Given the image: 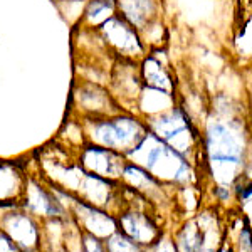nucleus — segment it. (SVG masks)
I'll use <instances>...</instances> for the list:
<instances>
[{"label": "nucleus", "mask_w": 252, "mask_h": 252, "mask_svg": "<svg viewBox=\"0 0 252 252\" xmlns=\"http://www.w3.org/2000/svg\"><path fill=\"white\" fill-rule=\"evenodd\" d=\"M79 120V118H78ZM83 125L84 141L115 150L126 157L148 133L145 121L128 111H120L109 116L84 118Z\"/></svg>", "instance_id": "nucleus-1"}, {"label": "nucleus", "mask_w": 252, "mask_h": 252, "mask_svg": "<svg viewBox=\"0 0 252 252\" xmlns=\"http://www.w3.org/2000/svg\"><path fill=\"white\" fill-rule=\"evenodd\" d=\"M120 111L125 109L121 108L106 84L76 76L71 93V116L84 120V118L109 116Z\"/></svg>", "instance_id": "nucleus-2"}, {"label": "nucleus", "mask_w": 252, "mask_h": 252, "mask_svg": "<svg viewBox=\"0 0 252 252\" xmlns=\"http://www.w3.org/2000/svg\"><path fill=\"white\" fill-rule=\"evenodd\" d=\"M76 161L84 172L111 182H121L128 165V158L123 153L93 143H84L81 146L76 153Z\"/></svg>", "instance_id": "nucleus-3"}, {"label": "nucleus", "mask_w": 252, "mask_h": 252, "mask_svg": "<svg viewBox=\"0 0 252 252\" xmlns=\"http://www.w3.org/2000/svg\"><path fill=\"white\" fill-rule=\"evenodd\" d=\"M104 46L116 59H133L143 52L140 31L133 27L125 17L116 14L97 29Z\"/></svg>", "instance_id": "nucleus-4"}, {"label": "nucleus", "mask_w": 252, "mask_h": 252, "mask_svg": "<svg viewBox=\"0 0 252 252\" xmlns=\"http://www.w3.org/2000/svg\"><path fill=\"white\" fill-rule=\"evenodd\" d=\"M29 172L12 160H0V207L22 204Z\"/></svg>", "instance_id": "nucleus-5"}, {"label": "nucleus", "mask_w": 252, "mask_h": 252, "mask_svg": "<svg viewBox=\"0 0 252 252\" xmlns=\"http://www.w3.org/2000/svg\"><path fill=\"white\" fill-rule=\"evenodd\" d=\"M116 225L120 232H123L126 237H129L136 244H153L158 235V230L152 219L135 209L121 210L118 214Z\"/></svg>", "instance_id": "nucleus-6"}, {"label": "nucleus", "mask_w": 252, "mask_h": 252, "mask_svg": "<svg viewBox=\"0 0 252 252\" xmlns=\"http://www.w3.org/2000/svg\"><path fill=\"white\" fill-rule=\"evenodd\" d=\"M118 14L116 0H86L81 20L76 27L97 31L104 22Z\"/></svg>", "instance_id": "nucleus-7"}, {"label": "nucleus", "mask_w": 252, "mask_h": 252, "mask_svg": "<svg viewBox=\"0 0 252 252\" xmlns=\"http://www.w3.org/2000/svg\"><path fill=\"white\" fill-rule=\"evenodd\" d=\"M141 78H143L145 84H148L152 89H158V91L168 93L170 76L158 59L145 58L143 64H141Z\"/></svg>", "instance_id": "nucleus-8"}, {"label": "nucleus", "mask_w": 252, "mask_h": 252, "mask_svg": "<svg viewBox=\"0 0 252 252\" xmlns=\"http://www.w3.org/2000/svg\"><path fill=\"white\" fill-rule=\"evenodd\" d=\"M104 244H106L108 252H140V244L126 237L120 230H116L108 239H104Z\"/></svg>", "instance_id": "nucleus-9"}, {"label": "nucleus", "mask_w": 252, "mask_h": 252, "mask_svg": "<svg viewBox=\"0 0 252 252\" xmlns=\"http://www.w3.org/2000/svg\"><path fill=\"white\" fill-rule=\"evenodd\" d=\"M81 239H83V249L84 252H108L104 239H99L93 234L83 232L81 230Z\"/></svg>", "instance_id": "nucleus-10"}, {"label": "nucleus", "mask_w": 252, "mask_h": 252, "mask_svg": "<svg viewBox=\"0 0 252 252\" xmlns=\"http://www.w3.org/2000/svg\"><path fill=\"white\" fill-rule=\"evenodd\" d=\"M0 252H24V251L12 241L9 235H5L0 230Z\"/></svg>", "instance_id": "nucleus-11"}]
</instances>
